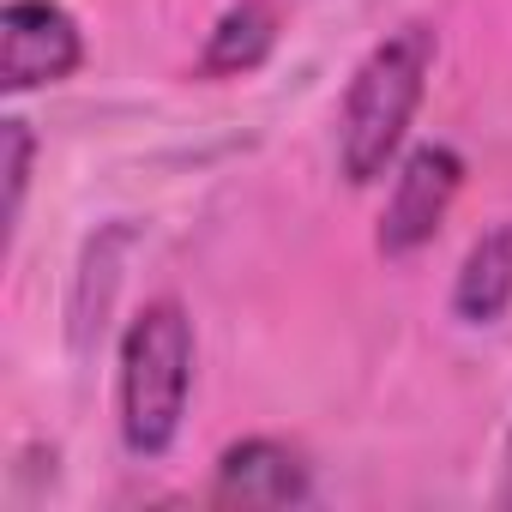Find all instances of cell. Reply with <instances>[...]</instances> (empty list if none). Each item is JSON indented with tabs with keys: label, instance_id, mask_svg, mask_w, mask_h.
<instances>
[{
	"label": "cell",
	"instance_id": "obj_1",
	"mask_svg": "<svg viewBox=\"0 0 512 512\" xmlns=\"http://www.w3.org/2000/svg\"><path fill=\"white\" fill-rule=\"evenodd\" d=\"M434 49L440 43H434L428 25H404L356 67V79L344 91V115H338V163L356 187L386 175V163L398 157V145H404V133L422 109Z\"/></svg>",
	"mask_w": 512,
	"mask_h": 512
},
{
	"label": "cell",
	"instance_id": "obj_2",
	"mask_svg": "<svg viewBox=\"0 0 512 512\" xmlns=\"http://www.w3.org/2000/svg\"><path fill=\"white\" fill-rule=\"evenodd\" d=\"M193 392V320L181 302H151L121 338V440L133 458H163Z\"/></svg>",
	"mask_w": 512,
	"mask_h": 512
},
{
	"label": "cell",
	"instance_id": "obj_3",
	"mask_svg": "<svg viewBox=\"0 0 512 512\" xmlns=\"http://www.w3.org/2000/svg\"><path fill=\"white\" fill-rule=\"evenodd\" d=\"M85 61V37L67 7L55 0H7L0 13V91L19 97L37 85L73 79Z\"/></svg>",
	"mask_w": 512,
	"mask_h": 512
},
{
	"label": "cell",
	"instance_id": "obj_4",
	"mask_svg": "<svg viewBox=\"0 0 512 512\" xmlns=\"http://www.w3.org/2000/svg\"><path fill=\"white\" fill-rule=\"evenodd\" d=\"M458 187H464V157L452 145H416L398 163L386 211H380V253L386 260H404V253L434 241V229L446 223Z\"/></svg>",
	"mask_w": 512,
	"mask_h": 512
},
{
	"label": "cell",
	"instance_id": "obj_5",
	"mask_svg": "<svg viewBox=\"0 0 512 512\" xmlns=\"http://www.w3.org/2000/svg\"><path fill=\"white\" fill-rule=\"evenodd\" d=\"M302 500H314V476L302 452L284 440H241L211 470V506L272 512V506H302Z\"/></svg>",
	"mask_w": 512,
	"mask_h": 512
},
{
	"label": "cell",
	"instance_id": "obj_6",
	"mask_svg": "<svg viewBox=\"0 0 512 512\" xmlns=\"http://www.w3.org/2000/svg\"><path fill=\"white\" fill-rule=\"evenodd\" d=\"M512 308V223H494L458 266L452 284V314L464 326H494Z\"/></svg>",
	"mask_w": 512,
	"mask_h": 512
},
{
	"label": "cell",
	"instance_id": "obj_7",
	"mask_svg": "<svg viewBox=\"0 0 512 512\" xmlns=\"http://www.w3.org/2000/svg\"><path fill=\"white\" fill-rule=\"evenodd\" d=\"M278 43V13L272 0H241V7H229L211 37H205V55H199V73L211 79H229V73H253Z\"/></svg>",
	"mask_w": 512,
	"mask_h": 512
},
{
	"label": "cell",
	"instance_id": "obj_8",
	"mask_svg": "<svg viewBox=\"0 0 512 512\" xmlns=\"http://www.w3.org/2000/svg\"><path fill=\"white\" fill-rule=\"evenodd\" d=\"M0 151H7V229L19 223L25 205V181H31V127L25 121H0Z\"/></svg>",
	"mask_w": 512,
	"mask_h": 512
},
{
	"label": "cell",
	"instance_id": "obj_9",
	"mask_svg": "<svg viewBox=\"0 0 512 512\" xmlns=\"http://www.w3.org/2000/svg\"><path fill=\"white\" fill-rule=\"evenodd\" d=\"M506 506H512V446H506V494H500Z\"/></svg>",
	"mask_w": 512,
	"mask_h": 512
}]
</instances>
